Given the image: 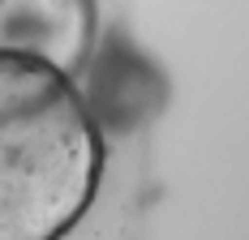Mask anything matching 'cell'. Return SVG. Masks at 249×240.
Masks as SVG:
<instances>
[{"instance_id": "cell-1", "label": "cell", "mask_w": 249, "mask_h": 240, "mask_svg": "<svg viewBox=\"0 0 249 240\" xmlns=\"http://www.w3.org/2000/svg\"><path fill=\"white\" fill-rule=\"evenodd\" d=\"M103 142L69 73L0 48V240H60L95 202Z\"/></svg>"}]
</instances>
